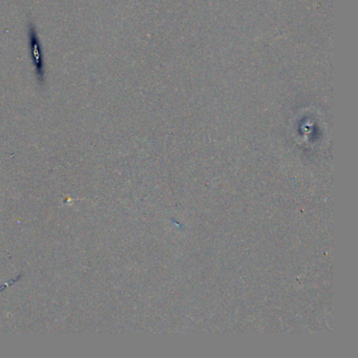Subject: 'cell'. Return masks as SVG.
Returning <instances> with one entry per match:
<instances>
[{"instance_id":"6da1fadb","label":"cell","mask_w":358,"mask_h":358,"mask_svg":"<svg viewBox=\"0 0 358 358\" xmlns=\"http://www.w3.org/2000/svg\"><path fill=\"white\" fill-rule=\"evenodd\" d=\"M28 37H29V48L30 56L34 67L35 78L41 90H45L47 86V65L43 54V47L40 41L38 30L35 22L30 19L28 23Z\"/></svg>"}]
</instances>
